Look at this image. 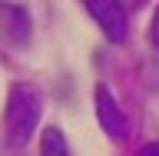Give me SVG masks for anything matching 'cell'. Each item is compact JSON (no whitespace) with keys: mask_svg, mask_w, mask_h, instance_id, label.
<instances>
[{"mask_svg":"<svg viewBox=\"0 0 159 156\" xmlns=\"http://www.w3.org/2000/svg\"><path fill=\"white\" fill-rule=\"evenodd\" d=\"M40 113H43V100L33 87H17L10 90L7 97V106H3V133H7V143L10 146H23L33 130L40 123Z\"/></svg>","mask_w":159,"mask_h":156,"instance_id":"obj_1","label":"cell"},{"mask_svg":"<svg viewBox=\"0 0 159 156\" xmlns=\"http://www.w3.org/2000/svg\"><path fill=\"white\" fill-rule=\"evenodd\" d=\"M80 3L96 20V27L106 33V40H113V43L126 40V10L119 0H80Z\"/></svg>","mask_w":159,"mask_h":156,"instance_id":"obj_2","label":"cell"},{"mask_svg":"<svg viewBox=\"0 0 159 156\" xmlns=\"http://www.w3.org/2000/svg\"><path fill=\"white\" fill-rule=\"evenodd\" d=\"M0 37L13 43V47H23L30 40V13L27 7L20 3H0Z\"/></svg>","mask_w":159,"mask_h":156,"instance_id":"obj_3","label":"cell"},{"mask_svg":"<svg viewBox=\"0 0 159 156\" xmlns=\"http://www.w3.org/2000/svg\"><path fill=\"white\" fill-rule=\"evenodd\" d=\"M96 120L113 139L126 136V113L119 110V103L109 93V87H96Z\"/></svg>","mask_w":159,"mask_h":156,"instance_id":"obj_4","label":"cell"},{"mask_svg":"<svg viewBox=\"0 0 159 156\" xmlns=\"http://www.w3.org/2000/svg\"><path fill=\"white\" fill-rule=\"evenodd\" d=\"M40 156H73L60 126H47L43 130V136H40Z\"/></svg>","mask_w":159,"mask_h":156,"instance_id":"obj_5","label":"cell"},{"mask_svg":"<svg viewBox=\"0 0 159 156\" xmlns=\"http://www.w3.org/2000/svg\"><path fill=\"white\" fill-rule=\"evenodd\" d=\"M149 43L159 50V10L152 13V23H149Z\"/></svg>","mask_w":159,"mask_h":156,"instance_id":"obj_6","label":"cell"},{"mask_svg":"<svg viewBox=\"0 0 159 156\" xmlns=\"http://www.w3.org/2000/svg\"><path fill=\"white\" fill-rule=\"evenodd\" d=\"M139 156H159V143H149V146L139 149Z\"/></svg>","mask_w":159,"mask_h":156,"instance_id":"obj_7","label":"cell"}]
</instances>
